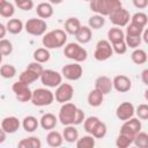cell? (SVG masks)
<instances>
[{
    "label": "cell",
    "instance_id": "cell-18",
    "mask_svg": "<svg viewBox=\"0 0 148 148\" xmlns=\"http://www.w3.org/2000/svg\"><path fill=\"white\" fill-rule=\"evenodd\" d=\"M95 89L101 91L103 95H108L113 89L112 80L106 75H101L95 80Z\"/></svg>",
    "mask_w": 148,
    "mask_h": 148
},
{
    "label": "cell",
    "instance_id": "cell-17",
    "mask_svg": "<svg viewBox=\"0 0 148 148\" xmlns=\"http://www.w3.org/2000/svg\"><path fill=\"white\" fill-rule=\"evenodd\" d=\"M21 126V121L18 120L17 117L15 116H9L5 117L1 121V128L7 133V134H13L18 131Z\"/></svg>",
    "mask_w": 148,
    "mask_h": 148
},
{
    "label": "cell",
    "instance_id": "cell-39",
    "mask_svg": "<svg viewBox=\"0 0 148 148\" xmlns=\"http://www.w3.org/2000/svg\"><path fill=\"white\" fill-rule=\"evenodd\" d=\"M106 132H108V127H106L105 123H103L102 120H99V123L96 125V127L91 132V135L95 139H103L106 135Z\"/></svg>",
    "mask_w": 148,
    "mask_h": 148
},
{
    "label": "cell",
    "instance_id": "cell-49",
    "mask_svg": "<svg viewBox=\"0 0 148 148\" xmlns=\"http://www.w3.org/2000/svg\"><path fill=\"white\" fill-rule=\"evenodd\" d=\"M7 34V29H6V25L0 23V39H2Z\"/></svg>",
    "mask_w": 148,
    "mask_h": 148
},
{
    "label": "cell",
    "instance_id": "cell-8",
    "mask_svg": "<svg viewBox=\"0 0 148 148\" xmlns=\"http://www.w3.org/2000/svg\"><path fill=\"white\" fill-rule=\"evenodd\" d=\"M39 79H40V82L47 88H57L62 82L61 73L54 69H43Z\"/></svg>",
    "mask_w": 148,
    "mask_h": 148
},
{
    "label": "cell",
    "instance_id": "cell-19",
    "mask_svg": "<svg viewBox=\"0 0 148 148\" xmlns=\"http://www.w3.org/2000/svg\"><path fill=\"white\" fill-rule=\"evenodd\" d=\"M57 124H58V118H57L53 113H50V112L44 113V114L40 117V119H39V125H40V127H42L43 130H45V131H51V130H53V128L57 126Z\"/></svg>",
    "mask_w": 148,
    "mask_h": 148
},
{
    "label": "cell",
    "instance_id": "cell-52",
    "mask_svg": "<svg viewBox=\"0 0 148 148\" xmlns=\"http://www.w3.org/2000/svg\"><path fill=\"white\" fill-rule=\"evenodd\" d=\"M62 1H64V0H49V2H50L51 5H60Z\"/></svg>",
    "mask_w": 148,
    "mask_h": 148
},
{
    "label": "cell",
    "instance_id": "cell-28",
    "mask_svg": "<svg viewBox=\"0 0 148 148\" xmlns=\"http://www.w3.org/2000/svg\"><path fill=\"white\" fill-rule=\"evenodd\" d=\"M34 61H37L39 64H44V62H47L51 58V53L49 51V49L46 47H38L34 51Z\"/></svg>",
    "mask_w": 148,
    "mask_h": 148
},
{
    "label": "cell",
    "instance_id": "cell-42",
    "mask_svg": "<svg viewBox=\"0 0 148 148\" xmlns=\"http://www.w3.org/2000/svg\"><path fill=\"white\" fill-rule=\"evenodd\" d=\"M13 52V44L9 39H0V53L2 56H9Z\"/></svg>",
    "mask_w": 148,
    "mask_h": 148
},
{
    "label": "cell",
    "instance_id": "cell-53",
    "mask_svg": "<svg viewBox=\"0 0 148 148\" xmlns=\"http://www.w3.org/2000/svg\"><path fill=\"white\" fill-rule=\"evenodd\" d=\"M6 1H7V0H0V7H1V6H2V5L6 2Z\"/></svg>",
    "mask_w": 148,
    "mask_h": 148
},
{
    "label": "cell",
    "instance_id": "cell-2",
    "mask_svg": "<svg viewBox=\"0 0 148 148\" xmlns=\"http://www.w3.org/2000/svg\"><path fill=\"white\" fill-rule=\"evenodd\" d=\"M67 43V34L62 29H54L43 35L42 44L49 50L59 49Z\"/></svg>",
    "mask_w": 148,
    "mask_h": 148
},
{
    "label": "cell",
    "instance_id": "cell-24",
    "mask_svg": "<svg viewBox=\"0 0 148 148\" xmlns=\"http://www.w3.org/2000/svg\"><path fill=\"white\" fill-rule=\"evenodd\" d=\"M22 127L25 132H29V133H32L35 132L38 126H39V120L35 117V116H25L23 119H22Z\"/></svg>",
    "mask_w": 148,
    "mask_h": 148
},
{
    "label": "cell",
    "instance_id": "cell-13",
    "mask_svg": "<svg viewBox=\"0 0 148 148\" xmlns=\"http://www.w3.org/2000/svg\"><path fill=\"white\" fill-rule=\"evenodd\" d=\"M109 20L110 22L114 25V27H118V28H123V27H126L128 23H130V20H131V14L127 9L125 8H119L114 12H112L110 15H109Z\"/></svg>",
    "mask_w": 148,
    "mask_h": 148
},
{
    "label": "cell",
    "instance_id": "cell-44",
    "mask_svg": "<svg viewBox=\"0 0 148 148\" xmlns=\"http://www.w3.org/2000/svg\"><path fill=\"white\" fill-rule=\"evenodd\" d=\"M134 113H136V116L140 120H147L148 119V105L146 103L139 104V106L135 109Z\"/></svg>",
    "mask_w": 148,
    "mask_h": 148
},
{
    "label": "cell",
    "instance_id": "cell-48",
    "mask_svg": "<svg viewBox=\"0 0 148 148\" xmlns=\"http://www.w3.org/2000/svg\"><path fill=\"white\" fill-rule=\"evenodd\" d=\"M141 80H142L143 84L148 86V69H143L141 72Z\"/></svg>",
    "mask_w": 148,
    "mask_h": 148
},
{
    "label": "cell",
    "instance_id": "cell-26",
    "mask_svg": "<svg viewBox=\"0 0 148 148\" xmlns=\"http://www.w3.org/2000/svg\"><path fill=\"white\" fill-rule=\"evenodd\" d=\"M6 29L7 32L12 35H17L24 29V23L20 18H9L6 23Z\"/></svg>",
    "mask_w": 148,
    "mask_h": 148
},
{
    "label": "cell",
    "instance_id": "cell-29",
    "mask_svg": "<svg viewBox=\"0 0 148 148\" xmlns=\"http://www.w3.org/2000/svg\"><path fill=\"white\" fill-rule=\"evenodd\" d=\"M17 146L20 148H40L42 147V141L37 136H29L25 139H22L18 141Z\"/></svg>",
    "mask_w": 148,
    "mask_h": 148
},
{
    "label": "cell",
    "instance_id": "cell-32",
    "mask_svg": "<svg viewBox=\"0 0 148 148\" xmlns=\"http://www.w3.org/2000/svg\"><path fill=\"white\" fill-rule=\"evenodd\" d=\"M95 143H96L95 138L91 134H87L81 138H77V140L75 141L76 148H94Z\"/></svg>",
    "mask_w": 148,
    "mask_h": 148
},
{
    "label": "cell",
    "instance_id": "cell-15",
    "mask_svg": "<svg viewBox=\"0 0 148 148\" xmlns=\"http://www.w3.org/2000/svg\"><path fill=\"white\" fill-rule=\"evenodd\" d=\"M134 111H135V108L131 102H123L116 109V117L119 120L125 121L134 116Z\"/></svg>",
    "mask_w": 148,
    "mask_h": 148
},
{
    "label": "cell",
    "instance_id": "cell-7",
    "mask_svg": "<svg viewBox=\"0 0 148 148\" xmlns=\"http://www.w3.org/2000/svg\"><path fill=\"white\" fill-rule=\"evenodd\" d=\"M47 23L43 18H29L24 23V30L31 36H43L46 32Z\"/></svg>",
    "mask_w": 148,
    "mask_h": 148
},
{
    "label": "cell",
    "instance_id": "cell-4",
    "mask_svg": "<svg viewBox=\"0 0 148 148\" xmlns=\"http://www.w3.org/2000/svg\"><path fill=\"white\" fill-rule=\"evenodd\" d=\"M64 54L67 59H71L75 62H82V61H86L87 58H88V52L87 50L81 46V44H79L77 42L74 43H67L65 44V47H64Z\"/></svg>",
    "mask_w": 148,
    "mask_h": 148
},
{
    "label": "cell",
    "instance_id": "cell-3",
    "mask_svg": "<svg viewBox=\"0 0 148 148\" xmlns=\"http://www.w3.org/2000/svg\"><path fill=\"white\" fill-rule=\"evenodd\" d=\"M90 9L102 16H109L112 12L123 7L120 0H91L89 2Z\"/></svg>",
    "mask_w": 148,
    "mask_h": 148
},
{
    "label": "cell",
    "instance_id": "cell-10",
    "mask_svg": "<svg viewBox=\"0 0 148 148\" xmlns=\"http://www.w3.org/2000/svg\"><path fill=\"white\" fill-rule=\"evenodd\" d=\"M54 94V99L62 104V103H67L71 102L73 96H74V88L72 84L69 83H60L57 88H56V92Z\"/></svg>",
    "mask_w": 148,
    "mask_h": 148
},
{
    "label": "cell",
    "instance_id": "cell-38",
    "mask_svg": "<svg viewBox=\"0 0 148 148\" xmlns=\"http://www.w3.org/2000/svg\"><path fill=\"white\" fill-rule=\"evenodd\" d=\"M0 75L3 79H13L16 75V68L13 65L5 64L0 67Z\"/></svg>",
    "mask_w": 148,
    "mask_h": 148
},
{
    "label": "cell",
    "instance_id": "cell-37",
    "mask_svg": "<svg viewBox=\"0 0 148 148\" xmlns=\"http://www.w3.org/2000/svg\"><path fill=\"white\" fill-rule=\"evenodd\" d=\"M132 143H133V138L124 133H119V135L116 139V146L118 148H127Z\"/></svg>",
    "mask_w": 148,
    "mask_h": 148
},
{
    "label": "cell",
    "instance_id": "cell-20",
    "mask_svg": "<svg viewBox=\"0 0 148 148\" xmlns=\"http://www.w3.org/2000/svg\"><path fill=\"white\" fill-rule=\"evenodd\" d=\"M77 43L79 44H87L91 40V37H92V32H91V29L87 25H81L80 29L77 30V32L74 35Z\"/></svg>",
    "mask_w": 148,
    "mask_h": 148
},
{
    "label": "cell",
    "instance_id": "cell-5",
    "mask_svg": "<svg viewBox=\"0 0 148 148\" xmlns=\"http://www.w3.org/2000/svg\"><path fill=\"white\" fill-rule=\"evenodd\" d=\"M54 101V94L47 88H36L31 92L30 102L35 106H47L51 105Z\"/></svg>",
    "mask_w": 148,
    "mask_h": 148
},
{
    "label": "cell",
    "instance_id": "cell-22",
    "mask_svg": "<svg viewBox=\"0 0 148 148\" xmlns=\"http://www.w3.org/2000/svg\"><path fill=\"white\" fill-rule=\"evenodd\" d=\"M103 101H104V95L101 91H98L97 89H95V88L91 91H89V94L87 96V102L92 108L101 106L102 103H103Z\"/></svg>",
    "mask_w": 148,
    "mask_h": 148
},
{
    "label": "cell",
    "instance_id": "cell-31",
    "mask_svg": "<svg viewBox=\"0 0 148 148\" xmlns=\"http://www.w3.org/2000/svg\"><path fill=\"white\" fill-rule=\"evenodd\" d=\"M131 59H132V61H133L135 65H143V64L147 62V59H148L147 52H146L145 50H142V49L136 47V49H134V51L131 53Z\"/></svg>",
    "mask_w": 148,
    "mask_h": 148
},
{
    "label": "cell",
    "instance_id": "cell-34",
    "mask_svg": "<svg viewBox=\"0 0 148 148\" xmlns=\"http://www.w3.org/2000/svg\"><path fill=\"white\" fill-rule=\"evenodd\" d=\"M131 23L138 25V27H141V28H145L147 25V22H148V16L146 13H142V12H138L135 14H133L131 16V20H130Z\"/></svg>",
    "mask_w": 148,
    "mask_h": 148
},
{
    "label": "cell",
    "instance_id": "cell-41",
    "mask_svg": "<svg viewBox=\"0 0 148 148\" xmlns=\"http://www.w3.org/2000/svg\"><path fill=\"white\" fill-rule=\"evenodd\" d=\"M127 47L130 49H136L140 46L142 39H141V36H130V35H125V38H124Z\"/></svg>",
    "mask_w": 148,
    "mask_h": 148
},
{
    "label": "cell",
    "instance_id": "cell-27",
    "mask_svg": "<svg viewBox=\"0 0 148 148\" xmlns=\"http://www.w3.org/2000/svg\"><path fill=\"white\" fill-rule=\"evenodd\" d=\"M81 27V22L77 17H68L65 22V32L67 35H75Z\"/></svg>",
    "mask_w": 148,
    "mask_h": 148
},
{
    "label": "cell",
    "instance_id": "cell-54",
    "mask_svg": "<svg viewBox=\"0 0 148 148\" xmlns=\"http://www.w3.org/2000/svg\"><path fill=\"white\" fill-rule=\"evenodd\" d=\"M1 61H2V54L0 53V64H1Z\"/></svg>",
    "mask_w": 148,
    "mask_h": 148
},
{
    "label": "cell",
    "instance_id": "cell-23",
    "mask_svg": "<svg viewBox=\"0 0 148 148\" xmlns=\"http://www.w3.org/2000/svg\"><path fill=\"white\" fill-rule=\"evenodd\" d=\"M62 138L68 143H74L79 138V131L76 130L75 125H66L62 131Z\"/></svg>",
    "mask_w": 148,
    "mask_h": 148
},
{
    "label": "cell",
    "instance_id": "cell-43",
    "mask_svg": "<svg viewBox=\"0 0 148 148\" xmlns=\"http://www.w3.org/2000/svg\"><path fill=\"white\" fill-rule=\"evenodd\" d=\"M15 6L24 12H29L34 8V0H14Z\"/></svg>",
    "mask_w": 148,
    "mask_h": 148
},
{
    "label": "cell",
    "instance_id": "cell-46",
    "mask_svg": "<svg viewBox=\"0 0 148 148\" xmlns=\"http://www.w3.org/2000/svg\"><path fill=\"white\" fill-rule=\"evenodd\" d=\"M112 46V50H113V53H117V54H125L126 51H127V45L125 43V40H119V42H116V43H112L111 44Z\"/></svg>",
    "mask_w": 148,
    "mask_h": 148
},
{
    "label": "cell",
    "instance_id": "cell-21",
    "mask_svg": "<svg viewBox=\"0 0 148 148\" xmlns=\"http://www.w3.org/2000/svg\"><path fill=\"white\" fill-rule=\"evenodd\" d=\"M36 14L39 18H50L53 15V7L50 2H40L36 7Z\"/></svg>",
    "mask_w": 148,
    "mask_h": 148
},
{
    "label": "cell",
    "instance_id": "cell-1",
    "mask_svg": "<svg viewBox=\"0 0 148 148\" xmlns=\"http://www.w3.org/2000/svg\"><path fill=\"white\" fill-rule=\"evenodd\" d=\"M86 118L84 112L79 109L74 103L67 102V103H62L60 110H59V114H58V120L64 125H80L83 123Z\"/></svg>",
    "mask_w": 148,
    "mask_h": 148
},
{
    "label": "cell",
    "instance_id": "cell-40",
    "mask_svg": "<svg viewBox=\"0 0 148 148\" xmlns=\"http://www.w3.org/2000/svg\"><path fill=\"white\" fill-rule=\"evenodd\" d=\"M15 14V7L13 3L6 1L1 7H0V16L5 18H10Z\"/></svg>",
    "mask_w": 148,
    "mask_h": 148
},
{
    "label": "cell",
    "instance_id": "cell-14",
    "mask_svg": "<svg viewBox=\"0 0 148 148\" xmlns=\"http://www.w3.org/2000/svg\"><path fill=\"white\" fill-rule=\"evenodd\" d=\"M142 128V124H141V120L139 118H130L127 120L124 121V124L121 125L120 127V132L119 133H124L126 135H130L134 139L135 134L138 132H140Z\"/></svg>",
    "mask_w": 148,
    "mask_h": 148
},
{
    "label": "cell",
    "instance_id": "cell-9",
    "mask_svg": "<svg viewBox=\"0 0 148 148\" xmlns=\"http://www.w3.org/2000/svg\"><path fill=\"white\" fill-rule=\"evenodd\" d=\"M113 56V50L111 43L108 39H101L96 44V49L94 52V58L97 61H105Z\"/></svg>",
    "mask_w": 148,
    "mask_h": 148
},
{
    "label": "cell",
    "instance_id": "cell-35",
    "mask_svg": "<svg viewBox=\"0 0 148 148\" xmlns=\"http://www.w3.org/2000/svg\"><path fill=\"white\" fill-rule=\"evenodd\" d=\"M99 118L96 116H90L88 118H84L83 120V128L88 134H91V132L94 131V128L96 127V125L99 123Z\"/></svg>",
    "mask_w": 148,
    "mask_h": 148
},
{
    "label": "cell",
    "instance_id": "cell-16",
    "mask_svg": "<svg viewBox=\"0 0 148 148\" xmlns=\"http://www.w3.org/2000/svg\"><path fill=\"white\" fill-rule=\"evenodd\" d=\"M112 87L114 90H117L118 92H127L131 90L132 88V81L128 76L119 74L116 75L112 80Z\"/></svg>",
    "mask_w": 148,
    "mask_h": 148
},
{
    "label": "cell",
    "instance_id": "cell-51",
    "mask_svg": "<svg viewBox=\"0 0 148 148\" xmlns=\"http://www.w3.org/2000/svg\"><path fill=\"white\" fill-rule=\"evenodd\" d=\"M141 39H143L145 43H148V30L147 29H143L142 35H141Z\"/></svg>",
    "mask_w": 148,
    "mask_h": 148
},
{
    "label": "cell",
    "instance_id": "cell-55",
    "mask_svg": "<svg viewBox=\"0 0 148 148\" xmlns=\"http://www.w3.org/2000/svg\"><path fill=\"white\" fill-rule=\"evenodd\" d=\"M84 1H88V2H90V1H91V0H84Z\"/></svg>",
    "mask_w": 148,
    "mask_h": 148
},
{
    "label": "cell",
    "instance_id": "cell-33",
    "mask_svg": "<svg viewBox=\"0 0 148 148\" xmlns=\"http://www.w3.org/2000/svg\"><path fill=\"white\" fill-rule=\"evenodd\" d=\"M104 24H105V18H104V16H102L99 14H95V15L90 16L88 20V27L94 30L101 29Z\"/></svg>",
    "mask_w": 148,
    "mask_h": 148
},
{
    "label": "cell",
    "instance_id": "cell-45",
    "mask_svg": "<svg viewBox=\"0 0 148 148\" xmlns=\"http://www.w3.org/2000/svg\"><path fill=\"white\" fill-rule=\"evenodd\" d=\"M145 28H141V27H138L133 23H128L126 25V34L125 35H130V36H141L142 35V31H143Z\"/></svg>",
    "mask_w": 148,
    "mask_h": 148
},
{
    "label": "cell",
    "instance_id": "cell-47",
    "mask_svg": "<svg viewBox=\"0 0 148 148\" xmlns=\"http://www.w3.org/2000/svg\"><path fill=\"white\" fill-rule=\"evenodd\" d=\"M132 2L138 9H145L148 6V0H132Z\"/></svg>",
    "mask_w": 148,
    "mask_h": 148
},
{
    "label": "cell",
    "instance_id": "cell-12",
    "mask_svg": "<svg viewBox=\"0 0 148 148\" xmlns=\"http://www.w3.org/2000/svg\"><path fill=\"white\" fill-rule=\"evenodd\" d=\"M12 90L16 97V99L21 103H25V102H30L31 99V92L32 90L29 88L28 84L21 82L20 80L14 82L12 86Z\"/></svg>",
    "mask_w": 148,
    "mask_h": 148
},
{
    "label": "cell",
    "instance_id": "cell-30",
    "mask_svg": "<svg viewBox=\"0 0 148 148\" xmlns=\"http://www.w3.org/2000/svg\"><path fill=\"white\" fill-rule=\"evenodd\" d=\"M108 40L112 44V43H116V42H119V40H124L125 38V34L124 31L121 30V28H118V27H114V28H110L108 30Z\"/></svg>",
    "mask_w": 148,
    "mask_h": 148
},
{
    "label": "cell",
    "instance_id": "cell-25",
    "mask_svg": "<svg viewBox=\"0 0 148 148\" xmlns=\"http://www.w3.org/2000/svg\"><path fill=\"white\" fill-rule=\"evenodd\" d=\"M46 142L50 147H53V148H57V147H60L64 142V138L61 135L60 132L58 131H53L51 130L47 135H46Z\"/></svg>",
    "mask_w": 148,
    "mask_h": 148
},
{
    "label": "cell",
    "instance_id": "cell-6",
    "mask_svg": "<svg viewBox=\"0 0 148 148\" xmlns=\"http://www.w3.org/2000/svg\"><path fill=\"white\" fill-rule=\"evenodd\" d=\"M43 66L42 64L37 62V61H32L30 64H28V66L25 67V69L20 74L18 80L25 84H31L35 81H37L43 72Z\"/></svg>",
    "mask_w": 148,
    "mask_h": 148
},
{
    "label": "cell",
    "instance_id": "cell-36",
    "mask_svg": "<svg viewBox=\"0 0 148 148\" xmlns=\"http://www.w3.org/2000/svg\"><path fill=\"white\" fill-rule=\"evenodd\" d=\"M133 143L139 148H147L148 146V134L146 132H138L133 139Z\"/></svg>",
    "mask_w": 148,
    "mask_h": 148
},
{
    "label": "cell",
    "instance_id": "cell-50",
    "mask_svg": "<svg viewBox=\"0 0 148 148\" xmlns=\"http://www.w3.org/2000/svg\"><path fill=\"white\" fill-rule=\"evenodd\" d=\"M6 135H7V133L0 127V143H3L6 141Z\"/></svg>",
    "mask_w": 148,
    "mask_h": 148
},
{
    "label": "cell",
    "instance_id": "cell-11",
    "mask_svg": "<svg viewBox=\"0 0 148 148\" xmlns=\"http://www.w3.org/2000/svg\"><path fill=\"white\" fill-rule=\"evenodd\" d=\"M83 74V68L80 65V62H72L67 64L61 68V75L68 81H77L81 79Z\"/></svg>",
    "mask_w": 148,
    "mask_h": 148
}]
</instances>
